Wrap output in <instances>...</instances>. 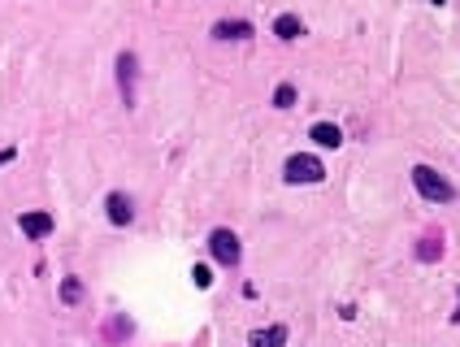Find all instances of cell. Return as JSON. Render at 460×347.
I'll return each mask as SVG.
<instances>
[{
	"label": "cell",
	"mask_w": 460,
	"mask_h": 347,
	"mask_svg": "<svg viewBox=\"0 0 460 347\" xmlns=\"http://www.w3.org/2000/svg\"><path fill=\"white\" fill-rule=\"evenodd\" d=\"M413 187L425 195V200H434V204H452L456 200V187L439 170H430V165H413Z\"/></svg>",
	"instance_id": "cell-1"
},
{
	"label": "cell",
	"mask_w": 460,
	"mask_h": 347,
	"mask_svg": "<svg viewBox=\"0 0 460 347\" xmlns=\"http://www.w3.org/2000/svg\"><path fill=\"white\" fill-rule=\"evenodd\" d=\"M283 178L291 187H300V183H321L326 178V165L317 157H308V152H295L287 165H283Z\"/></svg>",
	"instance_id": "cell-2"
},
{
	"label": "cell",
	"mask_w": 460,
	"mask_h": 347,
	"mask_svg": "<svg viewBox=\"0 0 460 347\" xmlns=\"http://www.w3.org/2000/svg\"><path fill=\"white\" fill-rule=\"evenodd\" d=\"M209 252H213V260H218V265L235 269V265H239V256H243L239 235H235V230H213V235H209Z\"/></svg>",
	"instance_id": "cell-3"
},
{
	"label": "cell",
	"mask_w": 460,
	"mask_h": 347,
	"mask_svg": "<svg viewBox=\"0 0 460 347\" xmlns=\"http://www.w3.org/2000/svg\"><path fill=\"white\" fill-rule=\"evenodd\" d=\"M135 70H139L135 53H122L118 57V87H122V100L126 105H135Z\"/></svg>",
	"instance_id": "cell-4"
},
{
	"label": "cell",
	"mask_w": 460,
	"mask_h": 347,
	"mask_svg": "<svg viewBox=\"0 0 460 347\" xmlns=\"http://www.w3.org/2000/svg\"><path fill=\"white\" fill-rule=\"evenodd\" d=\"M53 213H22V235H30V239H48L53 235Z\"/></svg>",
	"instance_id": "cell-5"
},
{
	"label": "cell",
	"mask_w": 460,
	"mask_h": 347,
	"mask_svg": "<svg viewBox=\"0 0 460 347\" xmlns=\"http://www.w3.org/2000/svg\"><path fill=\"white\" fill-rule=\"evenodd\" d=\"M287 339H291L287 326H269V330H252L248 347H287Z\"/></svg>",
	"instance_id": "cell-6"
},
{
	"label": "cell",
	"mask_w": 460,
	"mask_h": 347,
	"mask_svg": "<svg viewBox=\"0 0 460 347\" xmlns=\"http://www.w3.org/2000/svg\"><path fill=\"white\" fill-rule=\"evenodd\" d=\"M274 35L278 39H300L304 35V22H300V13H278V18H274Z\"/></svg>",
	"instance_id": "cell-7"
},
{
	"label": "cell",
	"mask_w": 460,
	"mask_h": 347,
	"mask_svg": "<svg viewBox=\"0 0 460 347\" xmlns=\"http://www.w3.org/2000/svg\"><path fill=\"white\" fill-rule=\"evenodd\" d=\"M308 139H313L317 148H339L343 143V130L335 122H313V130H308Z\"/></svg>",
	"instance_id": "cell-8"
},
{
	"label": "cell",
	"mask_w": 460,
	"mask_h": 347,
	"mask_svg": "<svg viewBox=\"0 0 460 347\" xmlns=\"http://www.w3.org/2000/svg\"><path fill=\"white\" fill-rule=\"evenodd\" d=\"M105 208H109V222H113V226H126L130 217H135V208H130V200H126L122 191H113L109 200H105Z\"/></svg>",
	"instance_id": "cell-9"
},
{
	"label": "cell",
	"mask_w": 460,
	"mask_h": 347,
	"mask_svg": "<svg viewBox=\"0 0 460 347\" xmlns=\"http://www.w3.org/2000/svg\"><path fill=\"white\" fill-rule=\"evenodd\" d=\"M213 35H218V39H248L252 35V22H218V26H213Z\"/></svg>",
	"instance_id": "cell-10"
},
{
	"label": "cell",
	"mask_w": 460,
	"mask_h": 347,
	"mask_svg": "<svg viewBox=\"0 0 460 347\" xmlns=\"http://www.w3.org/2000/svg\"><path fill=\"white\" fill-rule=\"evenodd\" d=\"M443 256V235H425L417 247V260H439Z\"/></svg>",
	"instance_id": "cell-11"
},
{
	"label": "cell",
	"mask_w": 460,
	"mask_h": 347,
	"mask_svg": "<svg viewBox=\"0 0 460 347\" xmlns=\"http://www.w3.org/2000/svg\"><path fill=\"white\" fill-rule=\"evenodd\" d=\"M61 300L78 304V300H83V283H78V278H65V283H61Z\"/></svg>",
	"instance_id": "cell-12"
},
{
	"label": "cell",
	"mask_w": 460,
	"mask_h": 347,
	"mask_svg": "<svg viewBox=\"0 0 460 347\" xmlns=\"http://www.w3.org/2000/svg\"><path fill=\"white\" fill-rule=\"evenodd\" d=\"M291 105H295V87H291V82H283V87L274 91V109H291Z\"/></svg>",
	"instance_id": "cell-13"
},
{
	"label": "cell",
	"mask_w": 460,
	"mask_h": 347,
	"mask_svg": "<svg viewBox=\"0 0 460 347\" xmlns=\"http://www.w3.org/2000/svg\"><path fill=\"white\" fill-rule=\"evenodd\" d=\"M191 278H195V287H200V291H204V287H213V274H209V265H195V269H191Z\"/></svg>",
	"instance_id": "cell-14"
},
{
	"label": "cell",
	"mask_w": 460,
	"mask_h": 347,
	"mask_svg": "<svg viewBox=\"0 0 460 347\" xmlns=\"http://www.w3.org/2000/svg\"><path fill=\"white\" fill-rule=\"evenodd\" d=\"M430 5H448V0H430Z\"/></svg>",
	"instance_id": "cell-15"
},
{
	"label": "cell",
	"mask_w": 460,
	"mask_h": 347,
	"mask_svg": "<svg viewBox=\"0 0 460 347\" xmlns=\"http://www.w3.org/2000/svg\"><path fill=\"white\" fill-rule=\"evenodd\" d=\"M456 317H460V312H456Z\"/></svg>",
	"instance_id": "cell-16"
}]
</instances>
